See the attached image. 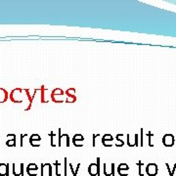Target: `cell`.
Here are the masks:
<instances>
[{
	"label": "cell",
	"instance_id": "cell-15",
	"mask_svg": "<svg viewBox=\"0 0 176 176\" xmlns=\"http://www.w3.org/2000/svg\"><path fill=\"white\" fill-rule=\"evenodd\" d=\"M136 164H137V165L139 166V175H140V176H143V175H144V173L142 172V166H144L145 164H144L143 162H136Z\"/></svg>",
	"mask_w": 176,
	"mask_h": 176
},
{
	"label": "cell",
	"instance_id": "cell-7",
	"mask_svg": "<svg viewBox=\"0 0 176 176\" xmlns=\"http://www.w3.org/2000/svg\"><path fill=\"white\" fill-rule=\"evenodd\" d=\"M37 170H38V166L33 162H30L27 164L26 167V172L29 176H36L37 175Z\"/></svg>",
	"mask_w": 176,
	"mask_h": 176
},
{
	"label": "cell",
	"instance_id": "cell-9",
	"mask_svg": "<svg viewBox=\"0 0 176 176\" xmlns=\"http://www.w3.org/2000/svg\"><path fill=\"white\" fill-rule=\"evenodd\" d=\"M113 141V137L111 134H105L102 137V144H103L105 147H112Z\"/></svg>",
	"mask_w": 176,
	"mask_h": 176
},
{
	"label": "cell",
	"instance_id": "cell-11",
	"mask_svg": "<svg viewBox=\"0 0 176 176\" xmlns=\"http://www.w3.org/2000/svg\"><path fill=\"white\" fill-rule=\"evenodd\" d=\"M0 176H9V163H0Z\"/></svg>",
	"mask_w": 176,
	"mask_h": 176
},
{
	"label": "cell",
	"instance_id": "cell-3",
	"mask_svg": "<svg viewBox=\"0 0 176 176\" xmlns=\"http://www.w3.org/2000/svg\"><path fill=\"white\" fill-rule=\"evenodd\" d=\"M52 176V165L49 162H45V163H41V172L40 175L41 176Z\"/></svg>",
	"mask_w": 176,
	"mask_h": 176
},
{
	"label": "cell",
	"instance_id": "cell-16",
	"mask_svg": "<svg viewBox=\"0 0 176 176\" xmlns=\"http://www.w3.org/2000/svg\"><path fill=\"white\" fill-rule=\"evenodd\" d=\"M60 165H61V163L58 162V160H56L55 162V166H56V175L57 176H60L61 174H60V171H59V167H60Z\"/></svg>",
	"mask_w": 176,
	"mask_h": 176
},
{
	"label": "cell",
	"instance_id": "cell-5",
	"mask_svg": "<svg viewBox=\"0 0 176 176\" xmlns=\"http://www.w3.org/2000/svg\"><path fill=\"white\" fill-rule=\"evenodd\" d=\"M146 173L149 176H156L158 174V166L156 163H149L146 166Z\"/></svg>",
	"mask_w": 176,
	"mask_h": 176
},
{
	"label": "cell",
	"instance_id": "cell-8",
	"mask_svg": "<svg viewBox=\"0 0 176 176\" xmlns=\"http://www.w3.org/2000/svg\"><path fill=\"white\" fill-rule=\"evenodd\" d=\"M40 141L41 137L38 134H32L29 137V144L32 147H39L40 146Z\"/></svg>",
	"mask_w": 176,
	"mask_h": 176
},
{
	"label": "cell",
	"instance_id": "cell-2",
	"mask_svg": "<svg viewBox=\"0 0 176 176\" xmlns=\"http://www.w3.org/2000/svg\"><path fill=\"white\" fill-rule=\"evenodd\" d=\"M88 173L91 176L100 175V158L97 159L96 163H91L88 167Z\"/></svg>",
	"mask_w": 176,
	"mask_h": 176
},
{
	"label": "cell",
	"instance_id": "cell-10",
	"mask_svg": "<svg viewBox=\"0 0 176 176\" xmlns=\"http://www.w3.org/2000/svg\"><path fill=\"white\" fill-rule=\"evenodd\" d=\"M83 141H84V137L81 134H76L73 137V143L76 147H83V145H82L83 144L82 143Z\"/></svg>",
	"mask_w": 176,
	"mask_h": 176
},
{
	"label": "cell",
	"instance_id": "cell-1",
	"mask_svg": "<svg viewBox=\"0 0 176 176\" xmlns=\"http://www.w3.org/2000/svg\"><path fill=\"white\" fill-rule=\"evenodd\" d=\"M64 91L60 88H56L54 89L52 92H51V99H52L53 102L55 103H62L64 102Z\"/></svg>",
	"mask_w": 176,
	"mask_h": 176
},
{
	"label": "cell",
	"instance_id": "cell-18",
	"mask_svg": "<svg viewBox=\"0 0 176 176\" xmlns=\"http://www.w3.org/2000/svg\"><path fill=\"white\" fill-rule=\"evenodd\" d=\"M100 135L99 134H94L93 135V147H95L96 146V143H95V141H96V138H97V137H99Z\"/></svg>",
	"mask_w": 176,
	"mask_h": 176
},
{
	"label": "cell",
	"instance_id": "cell-6",
	"mask_svg": "<svg viewBox=\"0 0 176 176\" xmlns=\"http://www.w3.org/2000/svg\"><path fill=\"white\" fill-rule=\"evenodd\" d=\"M117 172L120 176H127L129 174V166L125 162L120 163L117 167Z\"/></svg>",
	"mask_w": 176,
	"mask_h": 176
},
{
	"label": "cell",
	"instance_id": "cell-14",
	"mask_svg": "<svg viewBox=\"0 0 176 176\" xmlns=\"http://www.w3.org/2000/svg\"><path fill=\"white\" fill-rule=\"evenodd\" d=\"M121 136H122V134H117V135H116V143L115 144V145H116V147H122L123 145H124L123 140H122V139H119Z\"/></svg>",
	"mask_w": 176,
	"mask_h": 176
},
{
	"label": "cell",
	"instance_id": "cell-12",
	"mask_svg": "<svg viewBox=\"0 0 176 176\" xmlns=\"http://www.w3.org/2000/svg\"><path fill=\"white\" fill-rule=\"evenodd\" d=\"M6 146L7 147H16V135L15 134H8L7 135Z\"/></svg>",
	"mask_w": 176,
	"mask_h": 176
},
{
	"label": "cell",
	"instance_id": "cell-19",
	"mask_svg": "<svg viewBox=\"0 0 176 176\" xmlns=\"http://www.w3.org/2000/svg\"><path fill=\"white\" fill-rule=\"evenodd\" d=\"M13 174L15 176H20V174L18 173L17 171H16V164L15 163H13Z\"/></svg>",
	"mask_w": 176,
	"mask_h": 176
},
{
	"label": "cell",
	"instance_id": "cell-17",
	"mask_svg": "<svg viewBox=\"0 0 176 176\" xmlns=\"http://www.w3.org/2000/svg\"><path fill=\"white\" fill-rule=\"evenodd\" d=\"M27 137V134H22L21 135V147L23 146V138H26Z\"/></svg>",
	"mask_w": 176,
	"mask_h": 176
},
{
	"label": "cell",
	"instance_id": "cell-4",
	"mask_svg": "<svg viewBox=\"0 0 176 176\" xmlns=\"http://www.w3.org/2000/svg\"><path fill=\"white\" fill-rule=\"evenodd\" d=\"M174 142H175V139H174V136L172 134H166L163 136L162 138V143L165 147H171L174 145Z\"/></svg>",
	"mask_w": 176,
	"mask_h": 176
},
{
	"label": "cell",
	"instance_id": "cell-13",
	"mask_svg": "<svg viewBox=\"0 0 176 176\" xmlns=\"http://www.w3.org/2000/svg\"><path fill=\"white\" fill-rule=\"evenodd\" d=\"M8 97V92L6 91L4 88H0V103H4V102H6Z\"/></svg>",
	"mask_w": 176,
	"mask_h": 176
},
{
	"label": "cell",
	"instance_id": "cell-20",
	"mask_svg": "<svg viewBox=\"0 0 176 176\" xmlns=\"http://www.w3.org/2000/svg\"><path fill=\"white\" fill-rule=\"evenodd\" d=\"M64 159H65V173H64V175L66 176V158H65Z\"/></svg>",
	"mask_w": 176,
	"mask_h": 176
}]
</instances>
